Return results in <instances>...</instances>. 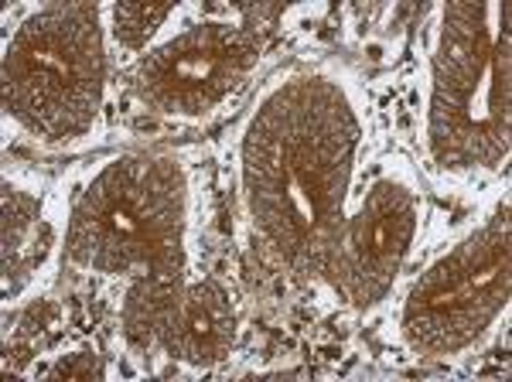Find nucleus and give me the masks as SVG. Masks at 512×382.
Listing matches in <instances>:
<instances>
[{
  "instance_id": "nucleus-1",
  "label": "nucleus",
  "mask_w": 512,
  "mask_h": 382,
  "mask_svg": "<svg viewBox=\"0 0 512 382\" xmlns=\"http://www.w3.org/2000/svg\"><path fill=\"white\" fill-rule=\"evenodd\" d=\"M355 120L328 82L277 93L246 137V191L263 236L287 263L325 270L352 171Z\"/></svg>"
},
{
  "instance_id": "nucleus-2",
  "label": "nucleus",
  "mask_w": 512,
  "mask_h": 382,
  "mask_svg": "<svg viewBox=\"0 0 512 382\" xmlns=\"http://www.w3.org/2000/svg\"><path fill=\"white\" fill-rule=\"evenodd\" d=\"M509 11L458 4L444 21L434 65L431 137L437 154L492 164L509 151Z\"/></svg>"
},
{
  "instance_id": "nucleus-3",
  "label": "nucleus",
  "mask_w": 512,
  "mask_h": 382,
  "mask_svg": "<svg viewBox=\"0 0 512 382\" xmlns=\"http://www.w3.org/2000/svg\"><path fill=\"white\" fill-rule=\"evenodd\" d=\"M181 178L168 161H113L79 198L69 226V253L82 267L120 273L178 270Z\"/></svg>"
},
{
  "instance_id": "nucleus-4",
  "label": "nucleus",
  "mask_w": 512,
  "mask_h": 382,
  "mask_svg": "<svg viewBox=\"0 0 512 382\" xmlns=\"http://www.w3.org/2000/svg\"><path fill=\"white\" fill-rule=\"evenodd\" d=\"M103 96V41L86 4L48 7L24 21L7 48L4 103L45 137L89 127Z\"/></svg>"
},
{
  "instance_id": "nucleus-5",
  "label": "nucleus",
  "mask_w": 512,
  "mask_h": 382,
  "mask_svg": "<svg viewBox=\"0 0 512 382\" xmlns=\"http://www.w3.org/2000/svg\"><path fill=\"white\" fill-rule=\"evenodd\" d=\"M509 222L506 215L465 239L410 290L403 328L424 352H454L475 342L509 297Z\"/></svg>"
},
{
  "instance_id": "nucleus-6",
  "label": "nucleus",
  "mask_w": 512,
  "mask_h": 382,
  "mask_svg": "<svg viewBox=\"0 0 512 382\" xmlns=\"http://www.w3.org/2000/svg\"><path fill=\"white\" fill-rule=\"evenodd\" d=\"M256 48L246 28L202 24L140 62L137 93L161 113H202L246 76Z\"/></svg>"
},
{
  "instance_id": "nucleus-7",
  "label": "nucleus",
  "mask_w": 512,
  "mask_h": 382,
  "mask_svg": "<svg viewBox=\"0 0 512 382\" xmlns=\"http://www.w3.org/2000/svg\"><path fill=\"white\" fill-rule=\"evenodd\" d=\"M414 226V195L393 181H383L369 191L349 226L338 229V239L325 260V273L352 304H376L407 256Z\"/></svg>"
},
{
  "instance_id": "nucleus-8",
  "label": "nucleus",
  "mask_w": 512,
  "mask_h": 382,
  "mask_svg": "<svg viewBox=\"0 0 512 382\" xmlns=\"http://www.w3.org/2000/svg\"><path fill=\"white\" fill-rule=\"evenodd\" d=\"M236 335L233 307L226 290L216 284H195L178 297L161 342L175 359L188 365H212L229 352Z\"/></svg>"
},
{
  "instance_id": "nucleus-9",
  "label": "nucleus",
  "mask_w": 512,
  "mask_h": 382,
  "mask_svg": "<svg viewBox=\"0 0 512 382\" xmlns=\"http://www.w3.org/2000/svg\"><path fill=\"white\" fill-rule=\"evenodd\" d=\"M45 256V229H41V209L35 198L7 191L4 198V273L28 277V270Z\"/></svg>"
},
{
  "instance_id": "nucleus-10",
  "label": "nucleus",
  "mask_w": 512,
  "mask_h": 382,
  "mask_svg": "<svg viewBox=\"0 0 512 382\" xmlns=\"http://www.w3.org/2000/svg\"><path fill=\"white\" fill-rule=\"evenodd\" d=\"M178 297L181 294H178L175 273H144L127 297V314H123L127 335L134 338L137 345H147V342H154V338H161Z\"/></svg>"
},
{
  "instance_id": "nucleus-11",
  "label": "nucleus",
  "mask_w": 512,
  "mask_h": 382,
  "mask_svg": "<svg viewBox=\"0 0 512 382\" xmlns=\"http://www.w3.org/2000/svg\"><path fill=\"white\" fill-rule=\"evenodd\" d=\"M171 14L168 4H120L113 11V21H117V41L123 48H140L154 31L161 28V21Z\"/></svg>"
}]
</instances>
